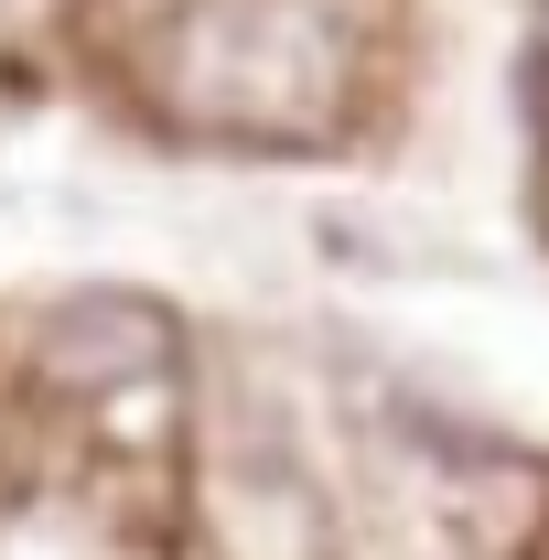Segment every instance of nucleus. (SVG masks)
Listing matches in <instances>:
<instances>
[{
  "mask_svg": "<svg viewBox=\"0 0 549 560\" xmlns=\"http://www.w3.org/2000/svg\"><path fill=\"white\" fill-rule=\"evenodd\" d=\"M0 410H11V388H0Z\"/></svg>",
  "mask_w": 549,
  "mask_h": 560,
  "instance_id": "4",
  "label": "nucleus"
},
{
  "mask_svg": "<svg viewBox=\"0 0 549 560\" xmlns=\"http://www.w3.org/2000/svg\"><path fill=\"white\" fill-rule=\"evenodd\" d=\"M11 346H0V377H11V399H33V410H97V399H119L140 377H173L184 366V324L130 291V280H55V291H33L11 324H0Z\"/></svg>",
  "mask_w": 549,
  "mask_h": 560,
  "instance_id": "2",
  "label": "nucleus"
},
{
  "mask_svg": "<svg viewBox=\"0 0 549 560\" xmlns=\"http://www.w3.org/2000/svg\"><path fill=\"white\" fill-rule=\"evenodd\" d=\"M33 11H44V22H55V11H75V0H0V55H11V44H22V33H33Z\"/></svg>",
  "mask_w": 549,
  "mask_h": 560,
  "instance_id": "3",
  "label": "nucleus"
},
{
  "mask_svg": "<svg viewBox=\"0 0 549 560\" xmlns=\"http://www.w3.org/2000/svg\"><path fill=\"white\" fill-rule=\"evenodd\" d=\"M366 75V0H173L130 44V86L184 140L302 151L335 140Z\"/></svg>",
  "mask_w": 549,
  "mask_h": 560,
  "instance_id": "1",
  "label": "nucleus"
}]
</instances>
